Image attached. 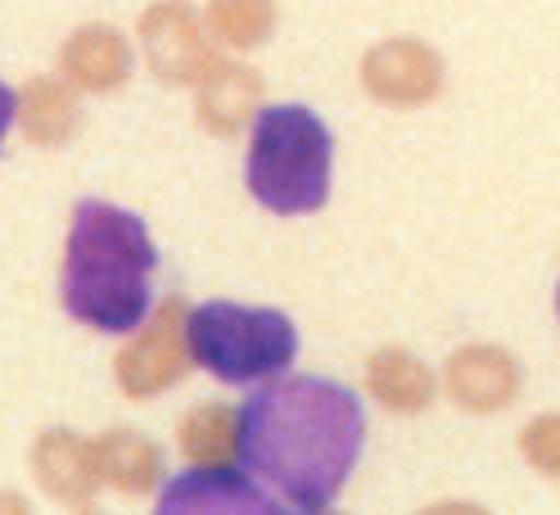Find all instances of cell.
<instances>
[{
	"label": "cell",
	"mask_w": 560,
	"mask_h": 515,
	"mask_svg": "<svg viewBox=\"0 0 560 515\" xmlns=\"http://www.w3.org/2000/svg\"><path fill=\"white\" fill-rule=\"evenodd\" d=\"M19 118H23V131L32 145H63L68 131L78 127L73 91L59 86L55 78L27 82V91L19 95Z\"/></svg>",
	"instance_id": "15"
},
{
	"label": "cell",
	"mask_w": 560,
	"mask_h": 515,
	"mask_svg": "<svg viewBox=\"0 0 560 515\" xmlns=\"http://www.w3.org/2000/svg\"><path fill=\"white\" fill-rule=\"evenodd\" d=\"M32 470H37L42 489L59 502H78L86 506L95 484H100V466H95V448L86 438L68 434V430H55L37 443V453H32Z\"/></svg>",
	"instance_id": "9"
},
{
	"label": "cell",
	"mask_w": 560,
	"mask_h": 515,
	"mask_svg": "<svg viewBox=\"0 0 560 515\" xmlns=\"http://www.w3.org/2000/svg\"><path fill=\"white\" fill-rule=\"evenodd\" d=\"M366 385L384 407H394V411H425L430 398H434L430 371L420 366L416 358H407L402 349L375 353L371 366H366Z\"/></svg>",
	"instance_id": "14"
},
{
	"label": "cell",
	"mask_w": 560,
	"mask_h": 515,
	"mask_svg": "<svg viewBox=\"0 0 560 515\" xmlns=\"http://www.w3.org/2000/svg\"><path fill=\"white\" fill-rule=\"evenodd\" d=\"M159 249L136 213L114 203H78L63 249V307L82 326L127 335L150 317Z\"/></svg>",
	"instance_id": "2"
},
{
	"label": "cell",
	"mask_w": 560,
	"mask_h": 515,
	"mask_svg": "<svg viewBox=\"0 0 560 515\" xmlns=\"http://www.w3.org/2000/svg\"><path fill=\"white\" fill-rule=\"evenodd\" d=\"M362 82L384 105H425L443 86V63L425 42H384L362 59Z\"/></svg>",
	"instance_id": "7"
},
{
	"label": "cell",
	"mask_w": 560,
	"mask_h": 515,
	"mask_svg": "<svg viewBox=\"0 0 560 515\" xmlns=\"http://www.w3.org/2000/svg\"><path fill=\"white\" fill-rule=\"evenodd\" d=\"M258 100H262V82L244 63L213 59V68L199 78V118L218 136H231L249 122L258 114Z\"/></svg>",
	"instance_id": "10"
},
{
	"label": "cell",
	"mask_w": 560,
	"mask_h": 515,
	"mask_svg": "<svg viewBox=\"0 0 560 515\" xmlns=\"http://www.w3.org/2000/svg\"><path fill=\"white\" fill-rule=\"evenodd\" d=\"M447 394L466 411H502L520 394V366L506 349L493 343H470L447 362Z\"/></svg>",
	"instance_id": "8"
},
{
	"label": "cell",
	"mask_w": 560,
	"mask_h": 515,
	"mask_svg": "<svg viewBox=\"0 0 560 515\" xmlns=\"http://www.w3.org/2000/svg\"><path fill=\"white\" fill-rule=\"evenodd\" d=\"M276 5L271 0H208V32L231 50H254L271 37Z\"/></svg>",
	"instance_id": "17"
},
{
	"label": "cell",
	"mask_w": 560,
	"mask_h": 515,
	"mask_svg": "<svg viewBox=\"0 0 560 515\" xmlns=\"http://www.w3.org/2000/svg\"><path fill=\"white\" fill-rule=\"evenodd\" d=\"M190 358L226 385H249L280 375L299 353V330L285 313L240 303H203L186 313Z\"/></svg>",
	"instance_id": "4"
},
{
	"label": "cell",
	"mask_w": 560,
	"mask_h": 515,
	"mask_svg": "<svg viewBox=\"0 0 560 515\" xmlns=\"http://www.w3.org/2000/svg\"><path fill=\"white\" fill-rule=\"evenodd\" d=\"M59 63H63L68 82L82 86V91H114V86H122L131 78L127 42L118 37L114 27H100V23L73 32L68 46H63V55H59Z\"/></svg>",
	"instance_id": "11"
},
{
	"label": "cell",
	"mask_w": 560,
	"mask_h": 515,
	"mask_svg": "<svg viewBox=\"0 0 560 515\" xmlns=\"http://www.w3.org/2000/svg\"><path fill=\"white\" fill-rule=\"evenodd\" d=\"M520 453L529 457L534 470L560 479V417H538V421L524 425V434H520Z\"/></svg>",
	"instance_id": "18"
},
{
	"label": "cell",
	"mask_w": 560,
	"mask_h": 515,
	"mask_svg": "<svg viewBox=\"0 0 560 515\" xmlns=\"http://www.w3.org/2000/svg\"><path fill=\"white\" fill-rule=\"evenodd\" d=\"M190 343H186V307L182 299H167L159 313L145 321L127 349L118 353V385L127 398H154L172 389L190 366Z\"/></svg>",
	"instance_id": "5"
},
{
	"label": "cell",
	"mask_w": 560,
	"mask_h": 515,
	"mask_svg": "<svg viewBox=\"0 0 560 515\" xmlns=\"http://www.w3.org/2000/svg\"><path fill=\"white\" fill-rule=\"evenodd\" d=\"M159 511H276V502L226 466H203L172 479V489L159 498Z\"/></svg>",
	"instance_id": "12"
},
{
	"label": "cell",
	"mask_w": 560,
	"mask_h": 515,
	"mask_svg": "<svg viewBox=\"0 0 560 515\" xmlns=\"http://www.w3.org/2000/svg\"><path fill=\"white\" fill-rule=\"evenodd\" d=\"M366 438L362 402L317 375L262 385L240 411V457L290 511H326L343 493Z\"/></svg>",
	"instance_id": "1"
},
{
	"label": "cell",
	"mask_w": 560,
	"mask_h": 515,
	"mask_svg": "<svg viewBox=\"0 0 560 515\" xmlns=\"http://www.w3.org/2000/svg\"><path fill=\"white\" fill-rule=\"evenodd\" d=\"M14 114H19V95H14L5 82H0V141H5V131H10Z\"/></svg>",
	"instance_id": "19"
},
{
	"label": "cell",
	"mask_w": 560,
	"mask_h": 515,
	"mask_svg": "<svg viewBox=\"0 0 560 515\" xmlns=\"http://www.w3.org/2000/svg\"><path fill=\"white\" fill-rule=\"evenodd\" d=\"M335 141L326 122L303 105H276L254 118L249 190L271 213H317L330 195Z\"/></svg>",
	"instance_id": "3"
},
{
	"label": "cell",
	"mask_w": 560,
	"mask_h": 515,
	"mask_svg": "<svg viewBox=\"0 0 560 515\" xmlns=\"http://www.w3.org/2000/svg\"><path fill=\"white\" fill-rule=\"evenodd\" d=\"M140 42H145V59L163 82H195L213 68V50H208V37L199 27V14L186 5V0H159V5L145 10L140 19Z\"/></svg>",
	"instance_id": "6"
},
{
	"label": "cell",
	"mask_w": 560,
	"mask_h": 515,
	"mask_svg": "<svg viewBox=\"0 0 560 515\" xmlns=\"http://www.w3.org/2000/svg\"><path fill=\"white\" fill-rule=\"evenodd\" d=\"M91 448H95V466H100V484H114L118 493H150L159 484L163 461L145 434L109 430V434H100Z\"/></svg>",
	"instance_id": "13"
},
{
	"label": "cell",
	"mask_w": 560,
	"mask_h": 515,
	"mask_svg": "<svg viewBox=\"0 0 560 515\" xmlns=\"http://www.w3.org/2000/svg\"><path fill=\"white\" fill-rule=\"evenodd\" d=\"M182 453L199 466H226L240 453V417L222 402H203L182 421Z\"/></svg>",
	"instance_id": "16"
}]
</instances>
